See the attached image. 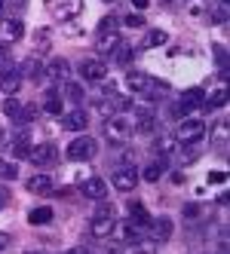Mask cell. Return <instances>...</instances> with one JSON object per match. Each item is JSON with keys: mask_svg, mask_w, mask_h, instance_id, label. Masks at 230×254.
<instances>
[{"mask_svg": "<svg viewBox=\"0 0 230 254\" xmlns=\"http://www.w3.org/2000/svg\"><path fill=\"white\" fill-rule=\"evenodd\" d=\"M135 184H138V169H132V166H120V169L114 172V187H117V190L129 193V190H135Z\"/></svg>", "mask_w": 230, "mask_h": 254, "instance_id": "obj_9", "label": "cell"}, {"mask_svg": "<svg viewBox=\"0 0 230 254\" xmlns=\"http://www.w3.org/2000/svg\"><path fill=\"white\" fill-rule=\"evenodd\" d=\"M3 114L9 120H15V123H22V101L19 98H6L3 101Z\"/></svg>", "mask_w": 230, "mask_h": 254, "instance_id": "obj_23", "label": "cell"}, {"mask_svg": "<svg viewBox=\"0 0 230 254\" xmlns=\"http://www.w3.org/2000/svg\"><path fill=\"white\" fill-rule=\"evenodd\" d=\"M169 37H166V31H151V37H148V43L151 46H163Z\"/></svg>", "mask_w": 230, "mask_h": 254, "instance_id": "obj_32", "label": "cell"}, {"mask_svg": "<svg viewBox=\"0 0 230 254\" xmlns=\"http://www.w3.org/2000/svg\"><path fill=\"white\" fill-rule=\"evenodd\" d=\"M68 74H71V64L65 62V59H52L49 64H46V77H52V80H68Z\"/></svg>", "mask_w": 230, "mask_h": 254, "instance_id": "obj_17", "label": "cell"}, {"mask_svg": "<svg viewBox=\"0 0 230 254\" xmlns=\"http://www.w3.org/2000/svg\"><path fill=\"white\" fill-rule=\"evenodd\" d=\"M153 123H156V117L151 107H135V126L141 132H153Z\"/></svg>", "mask_w": 230, "mask_h": 254, "instance_id": "obj_18", "label": "cell"}, {"mask_svg": "<svg viewBox=\"0 0 230 254\" xmlns=\"http://www.w3.org/2000/svg\"><path fill=\"white\" fill-rule=\"evenodd\" d=\"M83 12V0H62V3H52V15L59 22H68V19H77Z\"/></svg>", "mask_w": 230, "mask_h": 254, "instance_id": "obj_12", "label": "cell"}, {"mask_svg": "<svg viewBox=\"0 0 230 254\" xmlns=\"http://www.w3.org/2000/svg\"><path fill=\"white\" fill-rule=\"evenodd\" d=\"M132 3H135L138 9H148V3H151V0H132Z\"/></svg>", "mask_w": 230, "mask_h": 254, "instance_id": "obj_41", "label": "cell"}, {"mask_svg": "<svg viewBox=\"0 0 230 254\" xmlns=\"http://www.w3.org/2000/svg\"><path fill=\"white\" fill-rule=\"evenodd\" d=\"M62 126L68 132H83L86 126H89V114H86V111H71V114L62 117Z\"/></svg>", "mask_w": 230, "mask_h": 254, "instance_id": "obj_15", "label": "cell"}, {"mask_svg": "<svg viewBox=\"0 0 230 254\" xmlns=\"http://www.w3.org/2000/svg\"><path fill=\"white\" fill-rule=\"evenodd\" d=\"M126 86L132 89V92L148 95V98H153V95H166V83H156L151 74H145V70H132V74L126 77Z\"/></svg>", "mask_w": 230, "mask_h": 254, "instance_id": "obj_1", "label": "cell"}, {"mask_svg": "<svg viewBox=\"0 0 230 254\" xmlns=\"http://www.w3.org/2000/svg\"><path fill=\"white\" fill-rule=\"evenodd\" d=\"M148 227H151V239L153 242H169L172 239V230H175L172 227V217H166V214L163 217H151Z\"/></svg>", "mask_w": 230, "mask_h": 254, "instance_id": "obj_11", "label": "cell"}, {"mask_svg": "<svg viewBox=\"0 0 230 254\" xmlns=\"http://www.w3.org/2000/svg\"><path fill=\"white\" fill-rule=\"evenodd\" d=\"M43 111L52 114V117H59V114H62V95H59V92H49L46 101H43Z\"/></svg>", "mask_w": 230, "mask_h": 254, "instance_id": "obj_24", "label": "cell"}, {"mask_svg": "<svg viewBox=\"0 0 230 254\" xmlns=\"http://www.w3.org/2000/svg\"><path fill=\"white\" fill-rule=\"evenodd\" d=\"M108 3H111V0H108Z\"/></svg>", "mask_w": 230, "mask_h": 254, "instance_id": "obj_45", "label": "cell"}, {"mask_svg": "<svg viewBox=\"0 0 230 254\" xmlns=\"http://www.w3.org/2000/svg\"><path fill=\"white\" fill-rule=\"evenodd\" d=\"M6 245H12V239H9V233H0V251H3Z\"/></svg>", "mask_w": 230, "mask_h": 254, "instance_id": "obj_39", "label": "cell"}, {"mask_svg": "<svg viewBox=\"0 0 230 254\" xmlns=\"http://www.w3.org/2000/svg\"><path fill=\"white\" fill-rule=\"evenodd\" d=\"M200 104H203V89H187L181 95L178 111H193V107H200Z\"/></svg>", "mask_w": 230, "mask_h": 254, "instance_id": "obj_21", "label": "cell"}, {"mask_svg": "<svg viewBox=\"0 0 230 254\" xmlns=\"http://www.w3.org/2000/svg\"><path fill=\"white\" fill-rule=\"evenodd\" d=\"M62 92L68 95V101H74V104L83 101V89H80V83H68V80H65V89H62Z\"/></svg>", "mask_w": 230, "mask_h": 254, "instance_id": "obj_27", "label": "cell"}, {"mask_svg": "<svg viewBox=\"0 0 230 254\" xmlns=\"http://www.w3.org/2000/svg\"><path fill=\"white\" fill-rule=\"evenodd\" d=\"M28 190H31V193H49V190H52V178L43 175V172L34 175V178L28 181Z\"/></svg>", "mask_w": 230, "mask_h": 254, "instance_id": "obj_22", "label": "cell"}, {"mask_svg": "<svg viewBox=\"0 0 230 254\" xmlns=\"http://www.w3.org/2000/svg\"><path fill=\"white\" fill-rule=\"evenodd\" d=\"M25 77H22V70L19 67H9V70H0V92H6V95H15L22 89Z\"/></svg>", "mask_w": 230, "mask_h": 254, "instance_id": "obj_10", "label": "cell"}, {"mask_svg": "<svg viewBox=\"0 0 230 254\" xmlns=\"http://www.w3.org/2000/svg\"><path fill=\"white\" fill-rule=\"evenodd\" d=\"M132 135V123L123 120V117H111L108 123H104V138L114 141V144H126Z\"/></svg>", "mask_w": 230, "mask_h": 254, "instance_id": "obj_6", "label": "cell"}, {"mask_svg": "<svg viewBox=\"0 0 230 254\" xmlns=\"http://www.w3.org/2000/svg\"><path fill=\"white\" fill-rule=\"evenodd\" d=\"M203 104H206V107H224V104H227V92H224V89H218V92L212 95L209 101H203Z\"/></svg>", "mask_w": 230, "mask_h": 254, "instance_id": "obj_30", "label": "cell"}, {"mask_svg": "<svg viewBox=\"0 0 230 254\" xmlns=\"http://www.w3.org/2000/svg\"><path fill=\"white\" fill-rule=\"evenodd\" d=\"M175 144H178L175 138H160V141H156V147H160L163 153H172V150H175Z\"/></svg>", "mask_w": 230, "mask_h": 254, "instance_id": "obj_33", "label": "cell"}, {"mask_svg": "<svg viewBox=\"0 0 230 254\" xmlns=\"http://www.w3.org/2000/svg\"><path fill=\"white\" fill-rule=\"evenodd\" d=\"M218 147H221V150L227 147V126H224V123L218 126Z\"/></svg>", "mask_w": 230, "mask_h": 254, "instance_id": "obj_34", "label": "cell"}, {"mask_svg": "<svg viewBox=\"0 0 230 254\" xmlns=\"http://www.w3.org/2000/svg\"><path fill=\"white\" fill-rule=\"evenodd\" d=\"M126 25H132V28H141V25H145V19H141V15H129V19H126Z\"/></svg>", "mask_w": 230, "mask_h": 254, "instance_id": "obj_36", "label": "cell"}, {"mask_svg": "<svg viewBox=\"0 0 230 254\" xmlns=\"http://www.w3.org/2000/svg\"><path fill=\"white\" fill-rule=\"evenodd\" d=\"M49 221H52V208L49 205H40V208L28 211V224H34V227H46Z\"/></svg>", "mask_w": 230, "mask_h": 254, "instance_id": "obj_20", "label": "cell"}, {"mask_svg": "<svg viewBox=\"0 0 230 254\" xmlns=\"http://www.w3.org/2000/svg\"><path fill=\"white\" fill-rule=\"evenodd\" d=\"M0 6H3V3H0Z\"/></svg>", "mask_w": 230, "mask_h": 254, "instance_id": "obj_46", "label": "cell"}, {"mask_svg": "<svg viewBox=\"0 0 230 254\" xmlns=\"http://www.w3.org/2000/svg\"><path fill=\"white\" fill-rule=\"evenodd\" d=\"M80 77L86 83H101L104 77H108V64H104L101 59H83L80 62Z\"/></svg>", "mask_w": 230, "mask_h": 254, "instance_id": "obj_7", "label": "cell"}, {"mask_svg": "<svg viewBox=\"0 0 230 254\" xmlns=\"http://www.w3.org/2000/svg\"><path fill=\"white\" fill-rule=\"evenodd\" d=\"M117 230V217H114V208L111 205H101L92 217V224H89V233L95 236V239H104V236H111Z\"/></svg>", "mask_w": 230, "mask_h": 254, "instance_id": "obj_2", "label": "cell"}, {"mask_svg": "<svg viewBox=\"0 0 230 254\" xmlns=\"http://www.w3.org/2000/svg\"><path fill=\"white\" fill-rule=\"evenodd\" d=\"M65 254H89V248H83V245H74V248H68Z\"/></svg>", "mask_w": 230, "mask_h": 254, "instance_id": "obj_38", "label": "cell"}, {"mask_svg": "<svg viewBox=\"0 0 230 254\" xmlns=\"http://www.w3.org/2000/svg\"><path fill=\"white\" fill-rule=\"evenodd\" d=\"M129 221L135 227H148L151 224V214H148V208L141 205V202H129Z\"/></svg>", "mask_w": 230, "mask_h": 254, "instance_id": "obj_19", "label": "cell"}, {"mask_svg": "<svg viewBox=\"0 0 230 254\" xmlns=\"http://www.w3.org/2000/svg\"><path fill=\"white\" fill-rule=\"evenodd\" d=\"M209 181H215V184H224V172H212Z\"/></svg>", "mask_w": 230, "mask_h": 254, "instance_id": "obj_40", "label": "cell"}, {"mask_svg": "<svg viewBox=\"0 0 230 254\" xmlns=\"http://www.w3.org/2000/svg\"><path fill=\"white\" fill-rule=\"evenodd\" d=\"M22 77H28V80H34V83H40V80H46V64L37 59V56H31V59H25L22 62Z\"/></svg>", "mask_w": 230, "mask_h": 254, "instance_id": "obj_14", "label": "cell"}, {"mask_svg": "<svg viewBox=\"0 0 230 254\" xmlns=\"http://www.w3.org/2000/svg\"><path fill=\"white\" fill-rule=\"evenodd\" d=\"M3 144H6V132H3V129H0V147H3Z\"/></svg>", "mask_w": 230, "mask_h": 254, "instance_id": "obj_42", "label": "cell"}, {"mask_svg": "<svg viewBox=\"0 0 230 254\" xmlns=\"http://www.w3.org/2000/svg\"><path fill=\"white\" fill-rule=\"evenodd\" d=\"M200 214V205H184V217H197Z\"/></svg>", "mask_w": 230, "mask_h": 254, "instance_id": "obj_37", "label": "cell"}, {"mask_svg": "<svg viewBox=\"0 0 230 254\" xmlns=\"http://www.w3.org/2000/svg\"><path fill=\"white\" fill-rule=\"evenodd\" d=\"M9 150H12V156H15V159H28L31 144H25V141H12V144H9Z\"/></svg>", "mask_w": 230, "mask_h": 254, "instance_id": "obj_29", "label": "cell"}, {"mask_svg": "<svg viewBox=\"0 0 230 254\" xmlns=\"http://www.w3.org/2000/svg\"><path fill=\"white\" fill-rule=\"evenodd\" d=\"M15 175H19V172H15L12 162H0V178H3V181H12Z\"/></svg>", "mask_w": 230, "mask_h": 254, "instance_id": "obj_31", "label": "cell"}, {"mask_svg": "<svg viewBox=\"0 0 230 254\" xmlns=\"http://www.w3.org/2000/svg\"><path fill=\"white\" fill-rule=\"evenodd\" d=\"M0 34H3V43L22 40V37H25V22H22V19H6L3 25H0Z\"/></svg>", "mask_w": 230, "mask_h": 254, "instance_id": "obj_16", "label": "cell"}, {"mask_svg": "<svg viewBox=\"0 0 230 254\" xmlns=\"http://www.w3.org/2000/svg\"><path fill=\"white\" fill-rule=\"evenodd\" d=\"M120 37H117V22L114 19H104L101 28H98V40H95V49H98V56H111V52L117 49Z\"/></svg>", "mask_w": 230, "mask_h": 254, "instance_id": "obj_3", "label": "cell"}, {"mask_svg": "<svg viewBox=\"0 0 230 254\" xmlns=\"http://www.w3.org/2000/svg\"><path fill=\"white\" fill-rule=\"evenodd\" d=\"M111 56H117L120 64H129V59H132V46H129V43H117V49L111 52Z\"/></svg>", "mask_w": 230, "mask_h": 254, "instance_id": "obj_28", "label": "cell"}, {"mask_svg": "<svg viewBox=\"0 0 230 254\" xmlns=\"http://www.w3.org/2000/svg\"><path fill=\"white\" fill-rule=\"evenodd\" d=\"M203 135H206V123H203V120H193V117H187V120H181V123H178V132H175V141H178V144H197Z\"/></svg>", "mask_w": 230, "mask_h": 254, "instance_id": "obj_4", "label": "cell"}, {"mask_svg": "<svg viewBox=\"0 0 230 254\" xmlns=\"http://www.w3.org/2000/svg\"><path fill=\"white\" fill-rule=\"evenodd\" d=\"M163 3H175V0H163Z\"/></svg>", "mask_w": 230, "mask_h": 254, "instance_id": "obj_43", "label": "cell"}, {"mask_svg": "<svg viewBox=\"0 0 230 254\" xmlns=\"http://www.w3.org/2000/svg\"><path fill=\"white\" fill-rule=\"evenodd\" d=\"M65 153H68V159H74V162H86V159L95 156V141L89 135H80V138H74L68 144Z\"/></svg>", "mask_w": 230, "mask_h": 254, "instance_id": "obj_5", "label": "cell"}, {"mask_svg": "<svg viewBox=\"0 0 230 254\" xmlns=\"http://www.w3.org/2000/svg\"><path fill=\"white\" fill-rule=\"evenodd\" d=\"M9 67H15V56L9 43H0V70H9Z\"/></svg>", "mask_w": 230, "mask_h": 254, "instance_id": "obj_26", "label": "cell"}, {"mask_svg": "<svg viewBox=\"0 0 230 254\" xmlns=\"http://www.w3.org/2000/svg\"><path fill=\"white\" fill-rule=\"evenodd\" d=\"M80 190H83L86 199H92V202H104V196H108V187H104L101 178H83Z\"/></svg>", "mask_w": 230, "mask_h": 254, "instance_id": "obj_13", "label": "cell"}, {"mask_svg": "<svg viewBox=\"0 0 230 254\" xmlns=\"http://www.w3.org/2000/svg\"><path fill=\"white\" fill-rule=\"evenodd\" d=\"M163 172H166V159H156V162H151V166L145 169V181H151V184H153V181H160Z\"/></svg>", "mask_w": 230, "mask_h": 254, "instance_id": "obj_25", "label": "cell"}, {"mask_svg": "<svg viewBox=\"0 0 230 254\" xmlns=\"http://www.w3.org/2000/svg\"><path fill=\"white\" fill-rule=\"evenodd\" d=\"M28 159L34 162V166H52V162L59 159V150L52 147V144H37V147L31 144V150H28Z\"/></svg>", "mask_w": 230, "mask_h": 254, "instance_id": "obj_8", "label": "cell"}, {"mask_svg": "<svg viewBox=\"0 0 230 254\" xmlns=\"http://www.w3.org/2000/svg\"><path fill=\"white\" fill-rule=\"evenodd\" d=\"M31 254H37V251H31Z\"/></svg>", "mask_w": 230, "mask_h": 254, "instance_id": "obj_44", "label": "cell"}, {"mask_svg": "<svg viewBox=\"0 0 230 254\" xmlns=\"http://www.w3.org/2000/svg\"><path fill=\"white\" fill-rule=\"evenodd\" d=\"M6 205H9V190L0 184V208H6Z\"/></svg>", "mask_w": 230, "mask_h": 254, "instance_id": "obj_35", "label": "cell"}]
</instances>
